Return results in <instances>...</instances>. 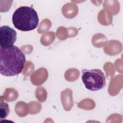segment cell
<instances>
[{
	"label": "cell",
	"mask_w": 123,
	"mask_h": 123,
	"mask_svg": "<svg viewBox=\"0 0 123 123\" xmlns=\"http://www.w3.org/2000/svg\"><path fill=\"white\" fill-rule=\"evenodd\" d=\"M0 72L6 76L17 75L24 69L25 56L15 46L0 47Z\"/></svg>",
	"instance_id": "6da1fadb"
},
{
	"label": "cell",
	"mask_w": 123,
	"mask_h": 123,
	"mask_svg": "<svg viewBox=\"0 0 123 123\" xmlns=\"http://www.w3.org/2000/svg\"><path fill=\"white\" fill-rule=\"evenodd\" d=\"M12 22L17 29L27 32L37 28L38 25L39 18L33 8L21 6L14 11L12 16Z\"/></svg>",
	"instance_id": "7a4b0ae2"
},
{
	"label": "cell",
	"mask_w": 123,
	"mask_h": 123,
	"mask_svg": "<svg viewBox=\"0 0 123 123\" xmlns=\"http://www.w3.org/2000/svg\"><path fill=\"white\" fill-rule=\"evenodd\" d=\"M82 80L86 88L90 91H98L106 85V78L103 72L98 69H83Z\"/></svg>",
	"instance_id": "3957f363"
},
{
	"label": "cell",
	"mask_w": 123,
	"mask_h": 123,
	"mask_svg": "<svg viewBox=\"0 0 123 123\" xmlns=\"http://www.w3.org/2000/svg\"><path fill=\"white\" fill-rule=\"evenodd\" d=\"M17 38V33L13 28L8 25L0 27V45L1 48L13 46Z\"/></svg>",
	"instance_id": "277c9868"
},
{
	"label": "cell",
	"mask_w": 123,
	"mask_h": 123,
	"mask_svg": "<svg viewBox=\"0 0 123 123\" xmlns=\"http://www.w3.org/2000/svg\"><path fill=\"white\" fill-rule=\"evenodd\" d=\"M2 97L7 101H12L17 98L18 93L12 88H7Z\"/></svg>",
	"instance_id": "5b68a950"
},
{
	"label": "cell",
	"mask_w": 123,
	"mask_h": 123,
	"mask_svg": "<svg viewBox=\"0 0 123 123\" xmlns=\"http://www.w3.org/2000/svg\"><path fill=\"white\" fill-rule=\"evenodd\" d=\"M10 112L8 104L2 99V96H0V119H5L9 115Z\"/></svg>",
	"instance_id": "8992f818"
}]
</instances>
